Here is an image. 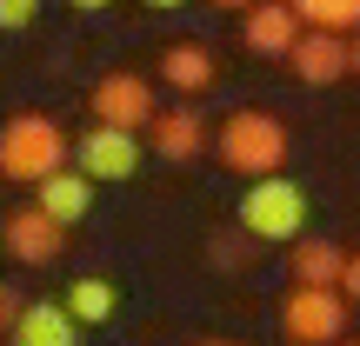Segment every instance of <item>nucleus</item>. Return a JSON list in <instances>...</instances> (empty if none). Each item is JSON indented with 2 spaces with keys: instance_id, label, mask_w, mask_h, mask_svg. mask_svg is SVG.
Wrapping results in <instances>:
<instances>
[{
  "instance_id": "nucleus-8",
  "label": "nucleus",
  "mask_w": 360,
  "mask_h": 346,
  "mask_svg": "<svg viewBox=\"0 0 360 346\" xmlns=\"http://www.w3.org/2000/svg\"><path fill=\"white\" fill-rule=\"evenodd\" d=\"M287 67H294L307 87H334L340 74H354V53H347V34H327V27H307L300 34V47L287 53Z\"/></svg>"
},
{
  "instance_id": "nucleus-13",
  "label": "nucleus",
  "mask_w": 360,
  "mask_h": 346,
  "mask_svg": "<svg viewBox=\"0 0 360 346\" xmlns=\"http://www.w3.org/2000/svg\"><path fill=\"white\" fill-rule=\"evenodd\" d=\"M34 193H40V206H47V213L60 220V227H74V220H87V206H94V180L80 173V167H74V173L60 167L53 180H40Z\"/></svg>"
},
{
  "instance_id": "nucleus-11",
  "label": "nucleus",
  "mask_w": 360,
  "mask_h": 346,
  "mask_svg": "<svg viewBox=\"0 0 360 346\" xmlns=\"http://www.w3.org/2000/svg\"><path fill=\"white\" fill-rule=\"evenodd\" d=\"M287 273H294L300 286H340L347 253H340L334 240H321V233H300V240H294V260H287Z\"/></svg>"
},
{
  "instance_id": "nucleus-5",
  "label": "nucleus",
  "mask_w": 360,
  "mask_h": 346,
  "mask_svg": "<svg viewBox=\"0 0 360 346\" xmlns=\"http://www.w3.org/2000/svg\"><path fill=\"white\" fill-rule=\"evenodd\" d=\"M74 167L87 180H127V173H141V133L94 120V127L74 140Z\"/></svg>"
},
{
  "instance_id": "nucleus-7",
  "label": "nucleus",
  "mask_w": 360,
  "mask_h": 346,
  "mask_svg": "<svg viewBox=\"0 0 360 346\" xmlns=\"http://www.w3.org/2000/svg\"><path fill=\"white\" fill-rule=\"evenodd\" d=\"M94 120H107V127H154V87H147L141 74H107L101 87H94Z\"/></svg>"
},
{
  "instance_id": "nucleus-21",
  "label": "nucleus",
  "mask_w": 360,
  "mask_h": 346,
  "mask_svg": "<svg viewBox=\"0 0 360 346\" xmlns=\"http://www.w3.org/2000/svg\"><path fill=\"white\" fill-rule=\"evenodd\" d=\"M147 7H160V13H180V7H187V0H147Z\"/></svg>"
},
{
  "instance_id": "nucleus-26",
  "label": "nucleus",
  "mask_w": 360,
  "mask_h": 346,
  "mask_svg": "<svg viewBox=\"0 0 360 346\" xmlns=\"http://www.w3.org/2000/svg\"><path fill=\"white\" fill-rule=\"evenodd\" d=\"M340 346H360V340H340Z\"/></svg>"
},
{
  "instance_id": "nucleus-1",
  "label": "nucleus",
  "mask_w": 360,
  "mask_h": 346,
  "mask_svg": "<svg viewBox=\"0 0 360 346\" xmlns=\"http://www.w3.org/2000/svg\"><path fill=\"white\" fill-rule=\"evenodd\" d=\"M214 154L227 160L233 173L267 180V173H281V167H287V127H281L274 114H260V107H240V114H227V120H220Z\"/></svg>"
},
{
  "instance_id": "nucleus-20",
  "label": "nucleus",
  "mask_w": 360,
  "mask_h": 346,
  "mask_svg": "<svg viewBox=\"0 0 360 346\" xmlns=\"http://www.w3.org/2000/svg\"><path fill=\"white\" fill-rule=\"evenodd\" d=\"M74 7H80V13H101V7H114V0H74Z\"/></svg>"
},
{
  "instance_id": "nucleus-16",
  "label": "nucleus",
  "mask_w": 360,
  "mask_h": 346,
  "mask_svg": "<svg viewBox=\"0 0 360 346\" xmlns=\"http://www.w3.org/2000/svg\"><path fill=\"white\" fill-rule=\"evenodd\" d=\"M294 13L327 34H360V0H294Z\"/></svg>"
},
{
  "instance_id": "nucleus-3",
  "label": "nucleus",
  "mask_w": 360,
  "mask_h": 346,
  "mask_svg": "<svg viewBox=\"0 0 360 346\" xmlns=\"http://www.w3.org/2000/svg\"><path fill=\"white\" fill-rule=\"evenodd\" d=\"M240 233L247 240H300L307 233V193L287 173H267L240 193Z\"/></svg>"
},
{
  "instance_id": "nucleus-24",
  "label": "nucleus",
  "mask_w": 360,
  "mask_h": 346,
  "mask_svg": "<svg viewBox=\"0 0 360 346\" xmlns=\"http://www.w3.org/2000/svg\"><path fill=\"white\" fill-rule=\"evenodd\" d=\"M207 346H227V340H207Z\"/></svg>"
},
{
  "instance_id": "nucleus-18",
  "label": "nucleus",
  "mask_w": 360,
  "mask_h": 346,
  "mask_svg": "<svg viewBox=\"0 0 360 346\" xmlns=\"http://www.w3.org/2000/svg\"><path fill=\"white\" fill-rule=\"evenodd\" d=\"M20 313H27V300L13 293V286H0V333L13 340V326H20Z\"/></svg>"
},
{
  "instance_id": "nucleus-15",
  "label": "nucleus",
  "mask_w": 360,
  "mask_h": 346,
  "mask_svg": "<svg viewBox=\"0 0 360 346\" xmlns=\"http://www.w3.org/2000/svg\"><path fill=\"white\" fill-rule=\"evenodd\" d=\"M67 313H74L80 326L114 320V280H74V286H67Z\"/></svg>"
},
{
  "instance_id": "nucleus-12",
  "label": "nucleus",
  "mask_w": 360,
  "mask_h": 346,
  "mask_svg": "<svg viewBox=\"0 0 360 346\" xmlns=\"http://www.w3.org/2000/svg\"><path fill=\"white\" fill-rule=\"evenodd\" d=\"M154 154H167V160H193L207 147V120L193 114V107H174V114H154Z\"/></svg>"
},
{
  "instance_id": "nucleus-17",
  "label": "nucleus",
  "mask_w": 360,
  "mask_h": 346,
  "mask_svg": "<svg viewBox=\"0 0 360 346\" xmlns=\"http://www.w3.org/2000/svg\"><path fill=\"white\" fill-rule=\"evenodd\" d=\"M34 13H40V0H0V27H7V34L34 27Z\"/></svg>"
},
{
  "instance_id": "nucleus-4",
  "label": "nucleus",
  "mask_w": 360,
  "mask_h": 346,
  "mask_svg": "<svg viewBox=\"0 0 360 346\" xmlns=\"http://www.w3.org/2000/svg\"><path fill=\"white\" fill-rule=\"evenodd\" d=\"M347 307L354 300L340 293V286H294V293L281 300V333L294 346H334L347 333Z\"/></svg>"
},
{
  "instance_id": "nucleus-23",
  "label": "nucleus",
  "mask_w": 360,
  "mask_h": 346,
  "mask_svg": "<svg viewBox=\"0 0 360 346\" xmlns=\"http://www.w3.org/2000/svg\"><path fill=\"white\" fill-rule=\"evenodd\" d=\"M214 7H260V0H214Z\"/></svg>"
},
{
  "instance_id": "nucleus-19",
  "label": "nucleus",
  "mask_w": 360,
  "mask_h": 346,
  "mask_svg": "<svg viewBox=\"0 0 360 346\" xmlns=\"http://www.w3.org/2000/svg\"><path fill=\"white\" fill-rule=\"evenodd\" d=\"M340 293L360 300V253H347V273H340Z\"/></svg>"
},
{
  "instance_id": "nucleus-22",
  "label": "nucleus",
  "mask_w": 360,
  "mask_h": 346,
  "mask_svg": "<svg viewBox=\"0 0 360 346\" xmlns=\"http://www.w3.org/2000/svg\"><path fill=\"white\" fill-rule=\"evenodd\" d=\"M347 53H354V74H360V34H354V40H347Z\"/></svg>"
},
{
  "instance_id": "nucleus-25",
  "label": "nucleus",
  "mask_w": 360,
  "mask_h": 346,
  "mask_svg": "<svg viewBox=\"0 0 360 346\" xmlns=\"http://www.w3.org/2000/svg\"><path fill=\"white\" fill-rule=\"evenodd\" d=\"M0 346H13V340H7V333H0Z\"/></svg>"
},
{
  "instance_id": "nucleus-9",
  "label": "nucleus",
  "mask_w": 360,
  "mask_h": 346,
  "mask_svg": "<svg viewBox=\"0 0 360 346\" xmlns=\"http://www.w3.org/2000/svg\"><path fill=\"white\" fill-rule=\"evenodd\" d=\"M300 34H307V20L294 13V0H260V7H247V47L254 53H294Z\"/></svg>"
},
{
  "instance_id": "nucleus-6",
  "label": "nucleus",
  "mask_w": 360,
  "mask_h": 346,
  "mask_svg": "<svg viewBox=\"0 0 360 346\" xmlns=\"http://www.w3.org/2000/svg\"><path fill=\"white\" fill-rule=\"evenodd\" d=\"M0 246H7L20 267H47V260H60V246H67V227L47 213V206H13L7 220H0Z\"/></svg>"
},
{
  "instance_id": "nucleus-2",
  "label": "nucleus",
  "mask_w": 360,
  "mask_h": 346,
  "mask_svg": "<svg viewBox=\"0 0 360 346\" xmlns=\"http://www.w3.org/2000/svg\"><path fill=\"white\" fill-rule=\"evenodd\" d=\"M60 167H67V133H60V120H47V114H13L7 127H0V173H7V180L40 187V180H53Z\"/></svg>"
},
{
  "instance_id": "nucleus-14",
  "label": "nucleus",
  "mask_w": 360,
  "mask_h": 346,
  "mask_svg": "<svg viewBox=\"0 0 360 346\" xmlns=\"http://www.w3.org/2000/svg\"><path fill=\"white\" fill-rule=\"evenodd\" d=\"M160 80L174 93H207L214 87V53L207 47H167L160 53Z\"/></svg>"
},
{
  "instance_id": "nucleus-10",
  "label": "nucleus",
  "mask_w": 360,
  "mask_h": 346,
  "mask_svg": "<svg viewBox=\"0 0 360 346\" xmlns=\"http://www.w3.org/2000/svg\"><path fill=\"white\" fill-rule=\"evenodd\" d=\"M74 313H67V300H27L20 326H13V346H74Z\"/></svg>"
}]
</instances>
